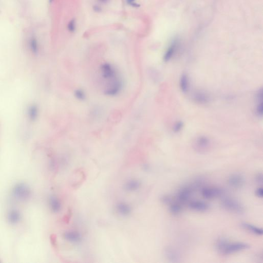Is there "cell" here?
I'll return each instance as SVG.
<instances>
[{
	"label": "cell",
	"mask_w": 263,
	"mask_h": 263,
	"mask_svg": "<svg viewBox=\"0 0 263 263\" xmlns=\"http://www.w3.org/2000/svg\"><path fill=\"white\" fill-rule=\"evenodd\" d=\"M165 256L170 263H179L180 261L181 256L179 251L174 247L168 246L164 250Z\"/></svg>",
	"instance_id": "8"
},
{
	"label": "cell",
	"mask_w": 263,
	"mask_h": 263,
	"mask_svg": "<svg viewBox=\"0 0 263 263\" xmlns=\"http://www.w3.org/2000/svg\"><path fill=\"white\" fill-rule=\"evenodd\" d=\"M250 246L244 242H231L229 241L227 243L222 254L224 256L234 254L249 248Z\"/></svg>",
	"instance_id": "3"
},
{
	"label": "cell",
	"mask_w": 263,
	"mask_h": 263,
	"mask_svg": "<svg viewBox=\"0 0 263 263\" xmlns=\"http://www.w3.org/2000/svg\"><path fill=\"white\" fill-rule=\"evenodd\" d=\"M228 184L231 188L235 189H239L244 186L245 179L242 174L237 173H233L228 177Z\"/></svg>",
	"instance_id": "7"
},
{
	"label": "cell",
	"mask_w": 263,
	"mask_h": 263,
	"mask_svg": "<svg viewBox=\"0 0 263 263\" xmlns=\"http://www.w3.org/2000/svg\"><path fill=\"white\" fill-rule=\"evenodd\" d=\"M178 45H179L178 40H174L172 41V42L169 47L168 48L165 54L164 55V60L165 61L168 62L171 60V58H172L173 56H174V55L175 53Z\"/></svg>",
	"instance_id": "14"
},
{
	"label": "cell",
	"mask_w": 263,
	"mask_h": 263,
	"mask_svg": "<svg viewBox=\"0 0 263 263\" xmlns=\"http://www.w3.org/2000/svg\"><path fill=\"white\" fill-rule=\"evenodd\" d=\"M202 197L207 199H212L221 197L225 194L224 189L217 187H203L200 189Z\"/></svg>",
	"instance_id": "4"
},
{
	"label": "cell",
	"mask_w": 263,
	"mask_h": 263,
	"mask_svg": "<svg viewBox=\"0 0 263 263\" xmlns=\"http://www.w3.org/2000/svg\"><path fill=\"white\" fill-rule=\"evenodd\" d=\"M256 196L260 198H263V188L262 187L257 188L255 192Z\"/></svg>",
	"instance_id": "27"
},
{
	"label": "cell",
	"mask_w": 263,
	"mask_h": 263,
	"mask_svg": "<svg viewBox=\"0 0 263 263\" xmlns=\"http://www.w3.org/2000/svg\"><path fill=\"white\" fill-rule=\"evenodd\" d=\"M256 181L257 184L262 185L263 183V175L262 172L258 173L255 177Z\"/></svg>",
	"instance_id": "26"
},
{
	"label": "cell",
	"mask_w": 263,
	"mask_h": 263,
	"mask_svg": "<svg viewBox=\"0 0 263 263\" xmlns=\"http://www.w3.org/2000/svg\"><path fill=\"white\" fill-rule=\"evenodd\" d=\"M183 127H184V123H183V122H176L174 124V126L173 127V130L174 131V132H175V133H178L182 130Z\"/></svg>",
	"instance_id": "25"
},
{
	"label": "cell",
	"mask_w": 263,
	"mask_h": 263,
	"mask_svg": "<svg viewBox=\"0 0 263 263\" xmlns=\"http://www.w3.org/2000/svg\"><path fill=\"white\" fill-rule=\"evenodd\" d=\"M8 221L12 224H16L19 222L21 219L20 213L16 210L10 211L8 213Z\"/></svg>",
	"instance_id": "18"
},
{
	"label": "cell",
	"mask_w": 263,
	"mask_h": 263,
	"mask_svg": "<svg viewBox=\"0 0 263 263\" xmlns=\"http://www.w3.org/2000/svg\"><path fill=\"white\" fill-rule=\"evenodd\" d=\"M195 100L200 103H205L208 101V97L203 93H197L194 96Z\"/></svg>",
	"instance_id": "21"
},
{
	"label": "cell",
	"mask_w": 263,
	"mask_h": 263,
	"mask_svg": "<svg viewBox=\"0 0 263 263\" xmlns=\"http://www.w3.org/2000/svg\"><path fill=\"white\" fill-rule=\"evenodd\" d=\"M75 96L78 99L84 100L85 98V94L81 89H77L75 92Z\"/></svg>",
	"instance_id": "24"
},
{
	"label": "cell",
	"mask_w": 263,
	"mask_h": 263,
	"mask_svg": "<svg viewBox=\"0 0 263 263\" xmlns=\"http://www.w3.org/2000/svg\"><path fill=\"white\" fill-rule=\"evenodd\" d=\"M94 9H95V11L97 12H99L100 11H101L100 8L98 6H95L94 7Z\"/></svg>",
	"instance_id": "30"
},
{
	"label": "cell",
	"mask_w": 263,
	"mask_h": 263,
	"mask_svg": "<svg viewBox=\"0 0 263 263\" xmlns=\"http://www.w3.org/2000/svg\"><path fill=\"white\" fill-rule=\"evenodd\" d=\"M13 194L16 198L20 200H26L31 196V190L27 185L19 184L13 188Z\"/></svg>",
	"instance_id": "6"
},
{
	"label": "cell",
	"mask_w": 263,
	"mask_h": 263,
	"mask_svg": "<svg viewBox=\"0 0 263 263\" xmlns=\"http://www.w3.org/2000/svg\"><path fill=\"white\" fill-rule=\"evenodd\" d=\"M221 206L223 209L233 213H244L245 208L241 202L233 197H224L221 200Z\"/></svg>",
	"instance_id": "2"
},
{
	"label": "cell",
	"mask_w": 263,
	"mask_h": 263,
	"mask_svg": "<svg viewBox=\"0 0 263 263\" xmlns=\"http://www.w3.org/2000/svg\"><path fill=\"white\" fill-rule=\"evenodd\" d=\"M180 88L183 93L188 92L189 90V79L187 75L184 74L181 75L179 80Z\"/></svg>",
	"instance_id": "19"
},
{
	"label": "cell",
	"mask_w": 263,
	"mask_h": 263,
	"mask_svg": "<svg viewBox=\"0 0 263 263\" xmlns=\"http://www.w3.org/2000/svg\"><path fill=\"white\" fill-rule=\"evenodd\" d=\"M194 190V189L191 184L183 186L177 192L176 196V200L179 202L182 205L187 203L189 202Z\"/></svg>",
	"instance_id": "5"
},
{
	"label": "cell",
	"mask_w": 263,
	"mask_h": 263,
	"mask_svg": "<svg viewBox=\"0 0 263 263\" xmlns=\"http://www.w3.org/2000/svg\"><path fill=\"white\" fill-rule=\"evenodd\" d=\"M49 203L50 209L54 213H57L60 212L61 210V203L56 196H50L49 199Z\"/></svg>",
	"instance_id": "15"
},
{
	"label": "cell",
	"mask_w": 263,
	"mask_h": 263,
	"mask_svg": "<svg viewBox=\"0 0 263 263\" xmlns=\"http://www.w3.org/2000/svg\"><path fill=\"white\" fill-rule=\"evenodd\" d=\"M30 47H31V50L32 53L36 54L38 51V45L37 40L35 38H32L31 39L30 41Z\"/></svg>",
	"instance_id": "22"
},
{
	"label": "cell",
	"mask_w": 263,
	"mask_h": 263,
	"mask_svg": "<svg viewBox=\"0 0 263 263\" xmlns=\"http://www.w3.org/2000/svg\"><path fill=\"white\" fill-rule=\"evenodd\" d=\"M54 1V0H49V1H50V3H52Z\"/></svg>",
	"instance_id": "31"
},
{
	"label": "cell",
	"mask_w": 263,
	"mask_h": 263,
	"mask_svg": "<svg viewBox=\"0 0 263 263\" xmlns=\"http://www.w3.org/2000/svg\"><path fill=\"white\" fill-rule=\"evenodd\" d=\"M38 115V109L36 106H31L28 110V116L31 120H34Z\"/></svg>",
	"instance_id": "20"
},
{
	"label": "cell",
	"mask_w": 263,
	"mask_h": 263,
	"mask_svg": "<svg viewBox=\"0 0 263 263\" xmlns=\"http://www.w3.org/2000/svg\"><path fill=\"white\" fill-rule=\"evenodd\" d=\"M67 29L70 32H74L76 29V22L74 19H72L67 24Z\"/></svg>",
	"instance_id": "23"
},
{
	"label": "cell",
	"mask_w": 263,
	"mask_h": 263,
	"mask_svg": "<svg viewBox=\"0 0 263 263\" xmlns=\"http://www.w3.org/2000/svg\"><path fill=\"white\" fill-rule=\"evenodd\" d=\"M141 181L137 179H131L126 181L123 186V188L128 192L136 191L141 187Z\"/></svg>",
	"instance_id": "12"
},
{
	"label": "cell",
	"mask_w": 263,
	"mask_h": 263,
	"mask_svg": "<svg viewBox=\"0 0 263 263\" xmlns=\"http://www.w3.org/2000/svg\"><path fill=\"white\" fill-rule=\"evenodd\" d=\"M116 212L119 216L126 218L130 216L132 212V208L125 202H118L115 205Z\"/></svg>",
	"instance_id": "9"
},
{
	"label": "cell",
	"mask_w": 263,
	"mask_h": 263,
	"mask_svg": "<svg viewBox=\"0 0 263 263\" xmlns=\"http://www.w3.org/2000/svg\"><path fill=\"white\" fill-rule=\"evenodd\" d=\"M101 73L103 78L108 82L105 94L109 96L118 95L122 91L123 84L115 68L110 63H104L101 66Z\"/></svg>",
	"instance_id": "1"
},
{
	"label": "cell",
	"mask_w": 263,
	"mask_h": 263,
	"mask_svg": "<svg viewBox=\"0 0 263 263\" xmlns=\"http://www.w3.org/2000/svg\"><path fill=\"white\" fill-rule=\"evenodd\" d=\"M169 206L170 212L173 215H179L183 210V205L176 200L175 201L172 200Z\"/></svg>",
	"instance_id": "17"
},
{
	"label": "cell",
	"mask_w": 263,
	"mask_h": 263,
	"mask_svg": "<svg viewBox=\"0 0 263 263\" xmlns=\"http://www.w3.org/2000/svg\"><path fill=\"white\" fill-rule=\"evenodd\" d=\"M241 226L244 229L254 235L258 236H262L263 235V229L259 227L256 226L253 224H250L249 222H241Z\"/></svg>",
	"instance_id": "13"
},
{
	"label": "cell",
	"mask_w": 263,
	"mask_h": 263,
	"mask_svg": "<svg viewBox=\"0 0 263 263\" xmlns=\"http://www.w3.org/2000/svg\"><path fill=\"white\" fill-rule=\"evenodd\" d=\"M188 207L192 210L203 212L209 209V205L203 200H193L188 202Z\"/></svg>",
	"instance_id": "11"
},
{
	"label": "cell",
	"mask_w": 263,
	"mask_h": 263,
	"mask_svg": "<svg viewBox=\"0 0 263 263\" xmlns=\"http://www.w3.org/2000/svg\"><path fill=\"white\" fill-rule=\"evenodd\" d=\"M63 238L69 243L77 244L82 241V234L79 231L75 230H69L66 231L63 235Z\"/></svg>",
	"instance_id": "10"
},
{
	"label": "cell",
	"mask_w": 263,
	"mask_h": 263,
	"mask_svg": "<svg viewBox=\"0 0 263 263\" xmlns=\"http://www.w3.org/2000/svg\"><path fill=\"white\" fill-rule=\"evenodd\" d=\"M127 3L134 7H138L139 5L136 2V0H126Z\"/></svg>",
	"instance_id": "28"
},
{
	"label": "cell",
	"mask_w": 263,
	"mask_h": 263,
	"mask_svg": "<svg viewBox=\"0 0 263 263\" xmlns=\"http://www.w3.org/2000/svg\"><path fill=\"white\" fill-rule=\"evenodd\" d=\"M98 1L100 3H103V4H107V3H108L110 0H98Z\"/></svg>",
	"instance_id": "29"
},
{
	"label": "cell",
	"mask_w": 263,
	"mask_h": 263,
	"mask_svg": "<svg viewBox=\"0 0 263 263\" xmlns=\"http://www.w3.org/2000/svg\"><path fill=\"white\" fill-rule=\"evenodd\" d=\"M210 145V140L205 136H200L197 138L195 142V146L198 150L203 151L206 149Z\"/></svg>",
	"instance_id": "16"
}]
</instances>
